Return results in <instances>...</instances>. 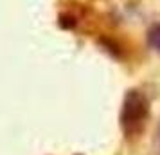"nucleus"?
I'll return each instance as SVG.
<instances>
[{
	"instance_id": "f257e3e1",
	"label": "nucleus",
	"mask_w": 160,
	"mask_h": 155,
	"mask_svg": "<svg viewBox=\"0 0 160 155\" xmlns=\"http://www.w3.org/2000/svg\"><path fill=\"white\" fill-rule=\"evenodd\" d=\"M146 116H148V101L144 94H140L138 90H130L124 97L122 106V125L126 132L138 130L144 123Z\"/></svg>"
},
{
	"instance_id": "f03ea898",
	"label": "nucleus",
	"mask_w": 160,
	"mask_h": 155,
	"mask_svg": "<svg viewBox=\"0 0 160 155\" xmlns=\"http://www.w3.org/2000/svg\"><path fill=\"white\" fill-rule=\"evenodd\" d=\"M148 44H149V47L153 51L160 52V23L153 25L149 29V33H148Z\"/></svg>"
},
{
	"instance_id": "7ed1b4c3",
	"label": "nucleus",
	"mask_w": 160,
	"mask_h": 155,
	"mask_svg": "<svg viewBox=\"0 0 160 155\" xmlns=\"http://www.w3.org/2000/svg\"><path fill=\"white\" fill-rule=\"evenodd\" d=\"M153 148H155V153L160 155V126L155 132V139H153Z\"/></svg>"
}]
</instances>
